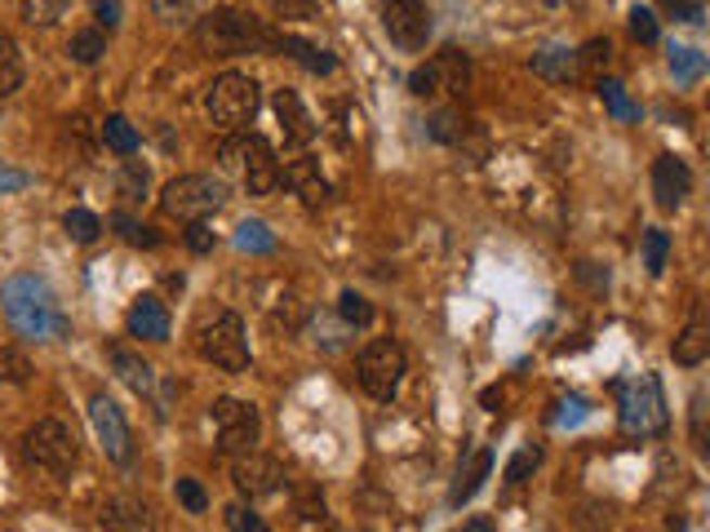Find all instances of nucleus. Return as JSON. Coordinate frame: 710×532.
Segmentation results:
<instances>
[{
    "label": "nucleus",
    "mask_w": 710,
    "mask_h": 532,
    "mask_svg": "<svg viewBox=\"0 0 710 532\" xmlns=\"http://www.w3.org/2000/svg\"><path fill=\"white\" fill-rule=\"evenodd\" d=\"M0 307H5L14 333H23L27 342H63L72 333V315L63 311L50 280L36 271H18L0 284Z\"/></svg>",
    "instance_id": "f257e3e1"
},
{
    "label": "nucleus",
    "mask_w": 710,
    "mask_h": 532,
    "mask_svg": "<svg viewBox=\"0 0 710 532\" xmlns=\"http://www.w3.org/2000/svg\"><path fill=\"white\" fill-rule=\"evenodd\" d=\"M196 40L214 54H254V50H271L275 31H267V23L254 18V14L214 10L209 18L196 23Z\"/></svg>",
    "instance_id": "f03ea898"
},
{
    "label": "nucleus",
    "mask_w": 710,
    "mask_h": 532,
    "mask_svg": "<svg viewBox=\"0 0 710 532\" xmlns=\"http://www.w3.org/2000/svg\"><path fill=\"white\" fill-rule=\"evenodd\" d=\"M196 351L205 364L222 368V373H245L249 368V333L245 320L235 311H214L201 328H196Z\"/></svg>",
    "instance_id": "7ed1b4c3"
},
{
    "label": "nucleus",
    "mask_w": 710,
    "mask_h": 532,
    "mask_svg": "<svg viewBox=\"0 0 710 532\" xmlns=\"http://www.w3.org/2000/svg\"><path fill=\"white\" fill-rule=\"evenodd\" d=\"M227 205V182L222 178H209V173H182L173 182H165L160 191V209L165 218H178V222H205L209 213H218Z\"/></svg>",
    "instance_id": "20e7f679"
},
{
    "label": "nucleus",
    "mask_w": 710,
    "mask_h": 532,
    "mask_svg": "<svg viewBox=\"0 0 710 532\" xmlns=\"http://www.w3.org/2000/svg\"><path fill=\"white\" fill-rule=\"evenodd\" d=\"M258 107H262L258 80L245 76V72H222V76L209 85V93H205V112H209V120L222 125V129H245V125H254Z\"/></svg>",
    "instance_id": "39448f33"
},
{
    "label": "nucleus",
    "mask_w": 710,
    "mask_h": 532,
    "mask_svg": "<svg viewBox=\"0 0 710 532\" xmlns=\"http://www.w3.org/2000/svg\"><path fill=\"white\" fill-rule=\"evenodd\" d=\"M360 386H364V395H373V400H396V391H400V381H404V373H409V355H404V347L396 342V337H373V342L360 351Z\"/></svg>",
    "instance_id": "423d86ee"
},
{
    "label": "nucleus",
    "mask_w": 710,
    "mask_h": 532,
    "mask_svg": "<svg viewBox=\"0 0 710 532\" xmlns=\"http://www.w3.org/2000/svg\"><path fill=\"white\" fill-rule=\"evenodd\" d=\"M214 430H218V449L227 457H249L258 453V440H262V413L249 404V400H214Z\"/></svg>",
    "instance_id": "0eeeda50"
},
{
    "label": "nucleus",
    "mask_w": 710,
    "mask_h": 532,
    "mask_svg": "<svg viewBox=\"0 0 710 532\" xmlns=\"http://www.w3.org/2000/svg\"><path fill=\"white\" fill-rule=\"evenodd\" d=\"M667 421H671L667 417V395H661V381L653 373L622 386V430L627 434H661Z\"/></svg>",
    "instance_id": "6e6552de"
},
{
    "label": "nucleus",
    "mask_w": 710,
    "mask_h": 532,
    "mask_svg": "<svg viewBox=\"0 0 710 532\" xmlns=\"http://www.w3.org/2000/svg\"><path fill=\"white\" fill-rule=\"evenodd\" d=\"M23 453L44 466V470H54V475H67L76 462H80V444H76V430L54 421V417H44L36 426H27L23 434Z\"/></svg>",
    "instance_id": "1a4fd4ad"
},
{
    "label": "nucleus",
    "mask_w": 710,
    "mask_h": 532,
    "mask_svg": "<svg viewBox=\"0 0 710 532\" xmlns=\"http://www.w3.org/2000/svg\"><path fill=\"white\" fill-rule=\"evenodd\" d=\"M466 85H470V59L462 50H444L409 72L413 99H444V93H462Z\"/></svg>",
    "instance_id": "9d476101"
},
{
    "label": "nucleus",
    "mask_w": 710,
    "mask_h": 532,
    "mask_svg": "<svg viewBox=\"0 0 710 532\" xmlns=\"http://www.w3.org/2000/svg\"><path fill=\"white\" fill-rule=\"evenodd\" d=\"M383 27L404 54H417V50H426V40H431V10H426L422 0H391L383 10Z\"/></svg>",
    "instance_id": "9b49d317"
},
{
    "label": "nucleus",
    "mask_w": 710,
    "mask_h": 532,
    "mask_svg": "<svg viewBox=\"0 0 710 532\" xmlns=\"http://www.w3.org/2000/svg\"><path fill=\"white\" fill-rule=\"evenodd\" d=\"M231 483H235V493H241V497L262 502V497H275V493H280L284 470H280L275 457L249 453V457H235V462H231Z\"/></svg>",
    "instance_id": "f8f14e48"
},
{
    "label": "nucleus",
    "mask_w": 710,
    "mask_h": 532,
    "mask_svg": "<svg viewBox=\"0 0 710 532\" xmlns=\"http://www.w3.org/2000/svg\"><path fill=\"white\" fill-rule=\"evenodd\" d=\"M89 421H93V430H99V440H103L107 457L125 466V462L133 457V434H129V421H125L120 404L107 400V395H93V400H89Z\"/></svg>",
    "instance_id": "ddd939ff"
},
{
    "label": "nucleus",
    "mask_w": 710,
    "mask_h": 532,
    "mask_svg": "<svg viewBox=\"0 0 710 532\" xmlns=\"http://www.w3.org/2000/svg\"><path fill=\"white\" fill-rule=\"evenodd\" d=\"M93 532H156V515L138 497H107L93 515Z\"/></svg>",
    "instance_id": "4468645a"
},
{
    "label": "nucleus",
    "mask_w": 710,
    "mask_h": 532,
    "mask_svg": "<svg viewBox=\"0 0 710 532\" xmlns=\"http://www.w3.org/2000/svg\"><path fill=\"white\" fill-rule=\"evenodd\" d=\"M245 186H249V196H271V191L280 186V160L271 152V142L262 133H249L245 138Z\"/></svg>",
    "instance_id": "2eb2a0df"
},
{
    "label": "nucleus",
    "mask_w": 710,
    "mask_h": 532,
    "mask_svg": "<svg viewBox=\"0 0 710 532\" xmlns=\"http://www.w3.org/2000/svg\"><path fill=\"white\" fill-rule=\"evenodd\" d=\"M693 191V169L680 156H657L653 165V196L661 209H680Z\"/></svg>",
    "instance_id": "dca6fc26"
},
{
    "label": "nucleus",
    "mask_w": 710,
    "mask_h": 532,
    "mask_svg": "<svg viewBox=\"0 0 710 532\" xmlns=\"http://www.w3.org/2000/svg\"><path fill=\"white\" fill-rule=\"evenodd\" d=\"M280 182L294 191V196L302 200V205H324V196H328V178L320 173V160H311V156H298V160H289L280 169Z\"/></svg>",
    "instance_id": "f3484780"
},
{
    "label": "nucleus",
    "mask_w": 710,
    "mask_h": 532,
    "mask_svg": "<svg viewBox=\"0 0 710 532\" xmlns=\"http://www.w3.org/2000/svg\"><path fill=\"white\" fill-rule=\"evenodd\" d=\"M125 328H129V337H142V342H165V337H169V311H165V302L152 298V294H142L129 307Z\"/></svg>",
    "instance_id": "a211bd4d"
},
{
    "label": "nucleus",
    "mask_w": 710,
    "mask_h": 532,
    "mask_svg": "<svg viewBox=\"0 0 710 532\" xmlns=\"http://www.w3.org/2000/svg\"><path fill=\"white\" fill-rule=\"evenodd\" d=\"M275 116H280V129L289 142H311L315 138V120L311 112L302 107V99L294 89H275Z\"/></svg>",
    "instance_id": "6ab92c4d"
},
{
    "label": "nucleus",
    "mask_w": 710,
    "mask_h": 532,
    "mask_svg": "<svg viewBox=\"0 0 710 532\" xmlns=\"http://www.w3.org/2000/svg\"><path fill=\"white\" fill-rule=\"evenodd\" d=\"M107 360H112L116 377L129 386V391H138V395H152V391H156V368H152L147 360H142L138 351H129V347H112Z\"/></svg>",
    "instance_id": "aec40b11"
},
{
    "label": "nucleus",
    "mask_w": 710,
    "mask_h": 532,
    "mask_svg": "<svg viewBox=\"0 0 710 532\" xmlns=\"http://www.w3.org/2000/svg\"><path fill=\"white\" fill-rule=\"evenodd\" d=\"M671 355H675V364H684V368H697V364L710 355V324H706L701 307L693 311V320H688V324H684V333L675 337Z\"/></svg>",
    "instance_id": "412c9836"
},
{
    "label": "nucleus",
    "mask_w": 710,
    "mask_h": 532,
    "mask_svg": "<svg viewBox=\"0 0 710 532\" xmlns=\"http://www.w3.org/2000/svg\"><path fill=\"white\" fill-rule=\"evenodd\" d=\"M271 50L289 54L294 63H302V67H307V72H315V76H328V72L338 67V59L328 54V50H320V44H311V40H302V36H289V31H284V36H275V44H271Z\"/></svg>",
    "instance_id": "4be33fe9"
},
{
    "label": "nucleus",
    "mask_w": 710,
    "mask_h": 532,
    "mask_svg": "<svg viewBox=\"0 0 710 532\" xmlns=\"http://www.w3.org/2000/svg\"><path fill=\"white\" fill-rule=\"evenodd\" d=\"M489 470H493V453L489 449H480L476 457H470V466L457 475V483H453V493H449V506H462V502H470L480 489H485V479H489Z\"/></svg>",
    "instance_id": "5701e85b"
},
{
    "label": "nucleus",
    "mask_w": 710,
    "mask_h": 532,
    "mask_svg": "<svg viewBox=\"0 0 710 532\" xmlns=\"http://www.w3.org/2000/svg\"><path fill=\"white\" fill-rule=\"evenodd\" d=\"M426 133L436 142H444V147H462L466 133H470V120L462 116V107H440L431 120H426Z\"/></svg>",
    "instance_id": "b1692460"
},
{
    "label": "nucleus",
    "mask_w": 710,
    "mask_h": 532,
    "mask_svg": "<svg viewBox=\"0 0 710 532\" xmlns=\"http://www.w3.org/2000/svg\"><path fill=\"white\" fill-rule=\"evenodd\" d=\"M608 59H612V44L608 40H586L582 50H573V67H578V80H591V85H599L604 80V67H608Z\"/></svg>",
    "instance_id": "393cba45"
},
{
    "label": "nucleus",
    "mask_w": 710,
    "mask_h": 532,
    "mask_svg": "<svg viewBox=\"0 0 710 532\" xmlns=\"http://www.w3.org/2000/svg\"><path fill=\"white\" fill-rule=\"evenodd\" d=\"M533 72L546 76V80H578V67H573V50H559V44H546V50L533 54Z\"/></svg>",
    "instance_id": "a878e982"
},
{
    "label": "nucleus",
    "mask_w": 710,
    "mask_h": 532,
    "mask_svg": "<svg viewBox=\"0 0 710 532\" xmlns=\"http://www.w3.org/2000/svg\"><path fill=\"white\" fill-rule=\"evenodd\" d=\"M23 76H27V67H23L18 44H14L10 36H0V99L18 93V89H23Z\"/></svg>",
    "instance_id": "bb28decb"
},
{
    "label": "nucleus",
    "mask_w": 710,
    "mask_h": 532,
    "mask_svg": "<svg viewBox=\"0 0 710 532\" xmlns=\"http://www.w3.org/2000/svg\"><path fill=\"white\" fill-rule=\"evenodd\" d=\"M103 142H107L116 156H133L142 138H138V129H133L125 116H107V120H103Z\"/></svg>",
    "instance_id": "cd10ccee"
},
{
    "label": "nucleus",
    "mask_w": 710,
    "mask_h": 532,
    "mask_svg": "<svg viewBox=\"0 0 710 532\" xmlns=\"http://www.w3.org/2000/svg\"><path fill=\"white\" fill-rule=\"evenodd\" d=\"M667 262H671V235L661 226H648L644 231V267H648V275H661Z\"/></svg>",
    "instance_id": "c85d7f7f"
},
{
    "label": "nucleus",
    "mask_w": 710,
    "mask_h": 532,
    "mask_svg": "<svg viewBox=\"0 0 710 532\" xmlns=\"http://www.w3.org/2000/svg\"><path fill=\"white\" fill-rule=\"evenodd\" d=\"M67 54H72L80 67L99 63V59L107 54V36H103V31H76V36H72V44H67Z\"/></svg>",
    "instance_id": "c756f323"
},
{
    "label": "nucleus",
    "mask_w": 710,
    "mask_h": 532,
    "mask_svg": "<svg viewBox=\"0 0 710 532\" xmlns=\"http://www.w3.org/2000/svg\"><path fill=\"white\" fill-rule=\"evenodd\" d=\"M63 226H67V235L76 239V245H93V239L103 235L99 213H89V209H72V213L63 218Z\"/></svg>",
    "instance_id": "7c9ffc66"
},
{
    "label": "nucleus",
    "mask_w": 710,
    "mask_h": 532,
    "mask_svg": "<svg viewBox=\"0 0 710 532\" xmlns=\"http://www.w3.org/2000/svg\"><path fill=\"white\" fill-rule=\"evenodd\" d=\"M147 186H152L147 165H142V160H125V169H120V196L125 200H142V196H147Z\"/></svg>",
    "instance_id": "2f4dec72"
},
{
    "label": "nucleus",
    "mask_w": 710,
    "mask_h": 532,
    "mask_svg": "<svg viewBox=\"0 0 710 532\" xmlns=\"http://www.w3.org/2000/svg\"><path fill=\"white\" fill-rule=\"evenodd\" d=\"M112 226L129 239V245H138V249H156V245H160V235H156L152 226H142L138 218H129V213H112Z\"/></svg>",
    "instance_id": "473e14b6"
},
{
    "label": "nucleus",
    "mask_w": 710,
    "mask_h": 532,
    "mask_svg": "<svg viewBox=\"0 0 710 532\" xmlns=\"http://www.w3.org/2000/svg\"><path fill=\"white\" fill-rule=\"evenodd\" d=\"M235 245H241L245 254H271L275 249V235L267 231V222H241V231H235Z\"/></svg>",
    "instance_id": "72a5a7b5"
},
{
    "label": "nucleus",
    "mask_w": 710,
    "mask_h": 532,
    "mask_svg": "<svg viewBox=\"0 0 710 532\" xmlns=\"http://www.w3.org/2000/svg\"><path fill=\"white\" fill-rule=\"evenodd\" d=\"M671 72H675L680 85H697L701 72H706V54H697V50H671Z\"/></svg>",
    "instance_id": "f704fd0d"
},
{
    "label": "nucleus",
    "mask_w": 710,
    "mask_h": 532,
    "mask_svg": "<svg viewBox=\"0 0 710 532\" xmlns=\"http://www.w3.org/2000/svg\"><path fill=\"white\" fill-rule=\"evenodd\" d=\"M599 93H604V103H608V112L618 116V120H635L640 116V107L627 99V89L618 85V80H599Z\"/></svg>",
    "instance_id": "c9c22d12"
},
{
    "label": "nucleus",
    "mask_w": 710,
    "mask_h": 532,
    "mask_svg": "<svg viewBox=\"0 0 710 532\" xmlns=\"http://www.w3.org/2000/svg\"><path fill=\"white\" fill-rule=\"evenodd\" d=\"M338 315H343L347 324H356V328L373 324V307H369V298H360V294H356V288H347V294L338 298Z\"/></svg>",
    "instance_id": "e433bc0d"
},
{
    "label": "nucleus",
    "mask_w": 710,
    "mask_h": 532,
    "mask_svg": "<svg viewBox=\"0 0 710 532\" xmlns=\"http://www.w3.org/2000/svg\"><path fill=\"white\" fill-rule=\"evenodd\" d=\"M178 502L186 506V515H205L209 510V493L201 489V479H178Z\"/></svg>",
    "instance_id": "4c0bfd02"
},
{
    "label": "nucleus",
    "mask_w": 710,
    "mask_h": 532,
    "mask_svg": "<svg viewBox=\"0 0 710 532\" xmlns=\"http://www.w3.org/2000/svg\"><path fill=\"white\" fill-rule=\"evenodd\" d=\"M631 36H635L640 44H657L661 27H657V14H653L648 5H635V10H631Z\"/></svg>",
    "instance_id": "58836bf2"
},
{
    "label": "nucleus",
    "mask_w": 710,
    "mask_h": 532,
    "mask_svg": "<svg viewBox=\"0 0 710 532\" xmlns=\"http://www.w3.org/2000/svg\"><path fill=\"white\" fill-rule=\"evenodd\" d=\"M59 14H67L63 0H27V5H23V18H27V23H40V27L59 23Z\"/></svg>",
    "instance_id": "ea45409f"
},
{
    "label": "nucleus",
    "mask_w": 710,
    "mask_h": 532,
    "mask_svg": "<svg viewBox=\"0 0 710 532\" xmlns=\"http://www.w3.org/2000/svg\"><path fill=\"white\" fill-rule=\"evenodd\" d=\"M227 528H231V532H271L254 506H231V510H227Z\"/></svg>",
    "instance_id": "a19ab883"
},
{
    "label": "nucleus",
    "mask_w": 710,
    "mask_h": 532,
    "mask_svg": "<svg viewBox=\"0 0 710 532\" xmlns=\"http://www.w3.org/2000/svg\"><path fill=\"white\" fill-rule=\"evenodd\" d=\"M27 377H31L27 355H18V351H0V381H14V386H23Z\"/></svg>",
    "instance_id": "79ce46f5"
},
{
    "label": "nucleus",
    "mask_w": 710,
    "mask_h": 532,
    "mask_svg": "<svg viewBox=\"0 0 710 532\" xmlns=\"http://www.w3.org/2000/svg\"><path fill=\"white\" fill-rule=\"evenodd\" d=\"M538 462H542L538 449H519V453L511 457V466H506V483H525V475L538 470Z\"/></svg>",
    "instance_id": "37998d69"
},
{
    "label": "nucleus",
    "mask_w": 710,
    "mask_h": 532,
    "mask_svg": "<svg viewBox=\"0 0 710 532\" xmlns=\"http://www.w3.org/2000/svg\"><path fill=\"white\" fill-rule=\"evenodd\" d=\"M214 245H218V239H214V226L209 222H192V226H186V249H192V254H214Z\"/></svg>",
    "instance_id": "c03bdc74"
},
{
    "label": "nucleus",
    "mask_w": 710,
    "mask_h": 532,
    "mask_svg": "<svg viewBox=\"0 0 710 532\" xmlns=\"http://www.w3.org/2000/svg\"><path fill=\"white\" fill-rule=\"evenodd\" d=\"M693 444L706 453V391L693 395Z\"/></svg>",
    "instance_id": "a18cd8bd"
},
{
    "label": "nucleus",
    "mask_w": 710,
    "mask_h": 532,
    "mask_svg": "<svg viewBox=\"0 0 710 532\" xmlns=\"http://www.w3.org/2000/svg\"><path fill=\"white\" fill-rule=\"evenodd\" d=\"M23 186H31V173H18V169H10V165H0V196H10V191H23Z\"/></svg>",
    "instance_id": "49530a36"
},
{
    "label": "nucleus",
    "mask_w": 710,
    "mask_h": 532,
    "mask_svg": "<svg viewBox=\"0 0 710 532\" xmlns=\"http://www.w3.org/2000/svg\"><path fill=\"white\" fill-rule=\"evenodd\" d=\"M241 160H245V138H227L222 142V165L227 169H241Z\"/></svg>",
    "instance_id": "de8ad7c7"
},
{
    "label": "nucleus",
    "mask_w": 710,
    "mask_h": 532,
    "mask_svg": "<svg viewBox=\"0 0 710 532\" xmlns=\"http://www.w3.org/2000/svg\"><path fill=\"white\" fill-rule=\"evenodd\" d=\"M93 14H99V23H103V27H116L125 10L116 5V0H112V5H107V0H99V5H93Z\"/></svg>",
    "instance_id": "09e8293b"
},
{
    "label": "nucleus",
    "mask_w": 710,
    "mask_h": 532,
    "mask_svg": "<svg viewBox=\"0 0 710 532\" xmlns=\"http://www.w3.org/2000/svg\"><path fill=\"white\" fill-rule=\"evenodd\" d=\"M671 14H675L680 23H697L706 10H701V5H671Z\"/></svg>",
    "instance_id": "8fccbe9b"
},
{
    "label": "nucleus",
    "mask_w": 710,
    "mask_h": 532,
    "mask_svg": "<svg viewBox=\"0 0 710 532\" xmlns=\"http://www.w3.org/2000/svg\"><path fill=\"white\" fill-rule=\"evenodd\" d=\"M457 532H493V523H489V519H470V523H462Z\"/></svg>",
    "instance_id": "3c124183"
}]
</instances>
